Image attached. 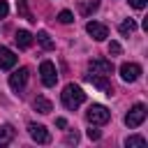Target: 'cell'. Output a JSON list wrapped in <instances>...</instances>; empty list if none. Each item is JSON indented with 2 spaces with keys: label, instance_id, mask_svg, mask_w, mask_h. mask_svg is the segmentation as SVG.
<instances>
[{
  "label": "cell",
  "instance_id": "6da1fadb",
  "mask_svg": "<svg viewBox=\"0 0 148 148\" xmlns=\"http://www.w3.org/2000/svg\"><path fill=\"white\" fill-rule=\"evenodd\" d=\"M60 97H62V104H65V109L74 111V109H79V106L83 104V99H86V92H83L79 86H74V83H67V86H65V90L60 92Z\"/></svg>",
  "mask_w": 148,
  "mask_h": 148
},
{
  "label": "cell",
  "instance_id": "7a4b0ae2",
  "mask_svg": "<svg viewBox=\"0 0 148 148\" xmlns=\"http://www.w3.org/2000/svg\"><path fill=\"white\" fill-rule=\"evenodd\" d=\"M86 120L90 125H95V127L97 125H106L111 120V111L106 106H102V104H90L88 111H86Z\"/></svg>",
  "mask_w": 148,
  "mask_h": 148
},
{
  "label": "cell",
  "instance_id": "3957f363",
  "mask_svg": "<svg viewBox=\"0 0 148 148\" xmlns=\"http://www.w3.org/2000/svg\"><path fill=\"white\" fill-rule=\"evenodd\" d=\"M146 120V104H134L130 111H127V116H125V125L127 127H139L141 123Z\"/></svg>",
  "mask_w": 148,
  "mask_h": 148
},
{
  "label": "cell",
  "instance_id": "277c9868",
  "mask_svg": "<svg viewBox=\"0 0 148 148\" xmlns=\"http://www.w3.org/2000/svg\"><path fill=\"white\" fill-rule=\"evenodd\" d=\"M39 74H42V83H44L46 88L56 86V81H58V72H56V65H53L51 60H44V62L39 65Z\"/></svg>",
  "mask_w": 148,
  "mask_h": 148
},
{
  "label": "cell",
  "instance_id": "5b68a950",
  "mask_svg": "<svg viewBox=\"0 0 148 148\" xmlns=\"http://www.w3.org/2000/svg\"><path fill=\"white\" fill-rule=\"evenodd\" d=\"M88 69H90L92 74L109 76V74L113 72V62H111V60H106V58H95V60H90V62H88Z\"/></svg>",
  "mask_w": 148,
  "mask_h": 148
},
{
  "label": "cell",
  "instance_id": "8992f818",
  "mask_svg": "<svg viewBox=\"0 0 148 148\" xmlns=\"http://www.w3.org/2000/svg\"><path fill=\"white\" fill-rule=\"evenodd\" d=\"M86 32H88L95 42H102V39L109 37V28H106L104 23H97V21H88V23H86Z\"/></svg>",
  "mask_w": 148,
  "mask_h": 148
},
{
  "label": "cell",
  "instance_id": "52a82bcc",
  "mask_svg": "<svg viewBox=\"0 0 148 148\" xmlns=\"http://www.w3.org/2000/svg\"><path fill=\"white\" fill-rule=\"evenodd\" d=\"M139 76H141V65H136V62H123V65H120V79H123V81L132 83V81H136Z\"/></svg>",
  "mask_w": 148,
  "mask_h": 148
},
{
  "label": "cell",
  "instance_id": "ba28073f",
  "mask_svg": "<svg viewBox=\"0 0 148 148\" xmlns=\"http://www.w3.org/2000/svg\"><path fill=\"white\" fill-rule=\"evenodd\" d=\"M28 132H30L32 141H37V143H49V141H51V134H49V130H46L44 125L30 123V125H28Z\"/></svg>",
  "mask_w": 148,
  "mask_h": 148
},
{
  "label": "cell",
  "instance_id": "9c48e42d",
  "mask_svg": "<svg viewBox=\"0 0 148 148\" xmlns=\"http://www.w3.org/2000/svg\"><path fill=\"white\" fill-rule=\"evenodd\" d=\"M28 74H30V72H28L25 67L16 69V72L9 76V86H12V90H18V92H21V90L25 88V83H28Z\"/></svg>",
  "mask_w": 148,
  "mask_h": 148
},
{
  "label": "cell",
  "instance_id": "30bf717a",
  "mask_svg": "<svg viewBox=\"0 0 148 148\" xmlns=\"http://www.w3.org/2000/svg\"><path fill=\"white\" fill-rule=\"evenodd\" d=\"M16 60H18V56H16L12 49L0 46V69H12V67L16 65Z\"/></svg>",
  "mask_w": 148,
  "mask_h": 148
},
{
  "label": "cell",
  "instance_id": "8fae6325",
  "mask_svg": "<svg viewBox=\"0 0 148 148\" xmlns=\"http://www.w3.org/2000/svg\"><path fill=\"white\" fill-rule=\"evenodd\" d=\"M86 79H88L90 83H95V86H97L104 95H109V97L113 95V86H111V81H106L102 74H92V76H86Z\"/></svg>",
  "mask_w": 148,
  "mask_h": 148
},
{
  "label": "cell",
  "instance_id": "7c38bea8",
  "mask_svg": "<svg viewBox=\"0 0 148 148\" xmlns=\"http://www.w3.org/2000/svg\"><path fill=\"white\" fill-rule=\"evenodd\" d=\"M14 42L18 44V49H30V46H32V35H30L28 30H16Z\"/></svg>",
  "mask_w": 148,
  "mask_h": 148
},
{
  "label": "cell",
  "instance_id": "4fadbf2b",
  "mask_svg": "<svg viewBox=\"0 0 148 148\" xmlns=\"http://www.w3.org/2000/svg\"><path fill=\"white\" fill-rule=\"evenodd\" d=\"M32 106H35V111H37V113H44V116L53 111V104H51L46 97H37V99L32 102Z\"/></svg>",
  "mask_w": 148,
  "mask_h": 148
},
{
  "label": "cell",
  "instance_id": "5bb4252c",
  "mask_svg": "<svg viewBox=\"0 0 148 148\" xmlns=\"http://www.w3.org/2000/svg\"><path fill=\"white\" fill-rule=\"evenodd\" d=\"M14 139V130L12 125H0V146H7Z\"/></svg>",
  "mask_w": 148,
  "mask_h": 148
},
{
  "label": "cell",
  "instance_id": "9a60e30c",
  "mask_svg": "<svg viewBox=\"0 0 148 148\" xmlns=\"http://www.w3.org/2000/svg\"><path fill=\"white\" fill-rule=\"evenodd\" d=\"M118 30H120V35H125V37H130V35H132V32L136 30V23H134L132 18H125V21L120 23V28H118Z\"/></svg>",
  "mask_w": 148,
  "mask_h": 148
},
{
  "label": "cell",
  "instance_id": "2e32d148",
  "mask_svg": "<svg viewBox=\"0 0 148 148\" xmlns=\"http://www.w3.org/2000/svg\"><path fill=\"white\" fill-rule=\"evenodd\" d=\"M37 42H39L46 51H51V49L56 46V44L51 42V37H49V32H46V30H39V32H37Z\"/></svg>",
  "mask_w": 148,
  "mask_h": 148
},
{
  "label": "cell",
  "instance_id": "e0dca14e",
  "mask_svg": "<svg viewBox=\"0 0 148 148\" xmlns=\"http://www.w3.org/2000/svg\"><path fill=\"white\" fill-rule=\"evenodd\" d=\"M125 146L127 148H143L146 146V139L143 136H127L125 139Z\"/></svg>",
  "mask_w": 148,
  "mask_h": 148
},
{
  "label": "cell",
  "instance_id": "ac0fdd59",
  "mask_svg": "<svg viewBox=\"0 0 148 148\" xmlns=\"http://www.w3.org/2000/svg\"><path fill=\"white\" fill-rule=\"evenodd\" d=\"M16 9H18V14H21L23 18H28V21H35V18H32V14L28 12V2H25V0H18V2H16Z\"/></svg>",
  "mask_w": 148,
  "mask_h": 148
},
{
  "label": "cell",
  "instance_id": "d6986e66",
  "mask_svg": "<svg viewBox=\"0 0 148 148\" xmlns=\"http://www.w3.org/2000/svg\"><path fill=\"white\" fill-rule=\"evenodd\" d=\"M99 7V0H90V2H83L81 5V14H90V12H95Z\"/></svg>",
  "mask_w": 148,
  "mask_h": 148
},
{
  "label": "cell",
  "instance_id": "ffe728a7",
  "mask_svg": "<svg viewBox=\"0 0 148 148\" xmlns=\"http://www.w3.org/2000/svg\"><path fill=\"white\" fill-rule=\"evenodd\" d=\"M58 21H60V23H72V21H74V16H72V12H69V9H62V12L58 14Z\"/></svg>",
  "mask_w": 148,
  "mask_h": 148
},
{
  "label": "cell",
  "instance_id": "44dd1931",
  "mask_svg": "<svg viewBox=\"0 0 148 148\" xmlns=\"http://www.w3.org/2000/svg\"><path fill=\"white\" fill-rule=\"evenodd\" d=\"M99 136H102V132H99V130H95V125H92V127L88 130V139H90V141H97Z\"/></svg>",
  "mask_w": 148,
  "mask_h": 148
},
{
  "label": "cell",
  "instance_id": "7402d4cb",
  "mask_svg": "<svg viewBox=\"0 0 148 148\" xmlns=\"http://www.w3.org/2000/svg\"><path fill=\"white\" fill-rule=\"evenodd\" d=\"M9 14V5H7V0H0V18H5Z\"/></svg>",
  "mask_w": 148,
  "mask_h": 148
},
{
  "label": "cell",
  "instance_id": "603a6c76",
  "mask_svg": "<svg viewBox=\"0 0 148 148\" xmlns=\"http://www.w3.org/2000/svg\"><path fill=\"white\" fill-rule=\"evenodd\" d=\"M120 51H123V49H120V44H118V42H111V44H109V53H113V56H118Z\"/></svg>",
  "mask_w": 148,
  "mask_h": 148
},
{
  "label": "cell",
  "instance_id": "cb8c5ba5",
  "mask_svg": "<svg viewBox=\"0 0 148 148\" xmlns=\"http://www.w3.org/2000/svg\"><path fill=\"white\" fill-rule=\"evenodd\" d=\"M130 5H132L134 9H143V7H146V0H130Z\"/></svg>",
  "mask_w": 148,
  "mask_h": 148
},
{
  "label": "cell",
  "instance_id": "d4e9b609",
  "mask_svg": "<svg viewBox=\"0 0 148 148\" xmlns=\"http://www.w3.org/2000/svg\"><path fill=\"white\" fill-rule=\"evenodd\" d=\"M67 143H79V134L76 132H69L67 134Z\"/></svg>",
  "mask_w": 148,
  "mask_h": 148
},
{
  "label": "cell",
  "instance_id": "484cf974",
  "mask_svg": "<svg viewBox=\"0 0 148 148\" xmlns=\"http://www.w3.org/2000/svg\"><path fill=\"white\" fill-rule=\"evenodd\" d=\"M56 125H58V127H67V120H65V118H58Z\"/></svg>",
  "mask_w": 148,
  "mask_h": 148
}]
</instances>
